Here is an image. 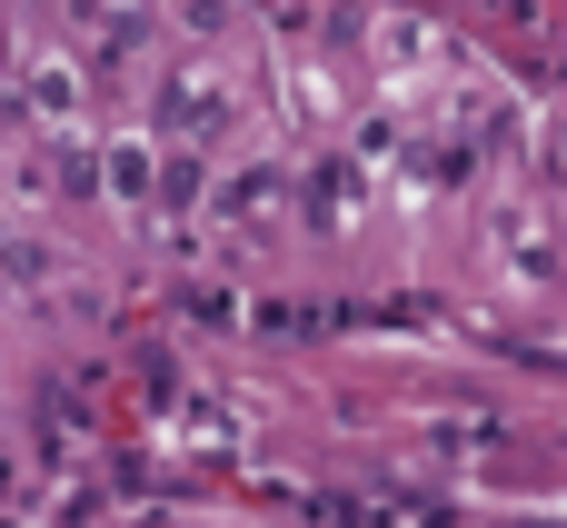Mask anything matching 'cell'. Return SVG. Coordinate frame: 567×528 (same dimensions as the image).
I'll return each instance as SVG.
<instances>
[{
    "label": "cell",
    "mask_w": 567,
    "mask_h": 528,
    "mask_svg": "<svg viewBox=\"0 0 567 528\" xmlns=\"http://www.w3.org/2000/svg\"><path fill=\"white\" fill-rule=\"evenodd\" d=\"M159 120H169V130H189V120H229V90H209L199 70H179V80L159 90Z\"/></svg>",
    "instance_id": "cell-1"
},
{
    "label": "cell",
    "mask_w": 567,
    "mask_h": 528,
    "mask_svg": "<svg viewBox=\"0 0 567 528\" xmlns=\"http://www.w3.org/2000/svg\"><path fill=\"white\" fill-rule=\"evenodd\" d=\"M279 190H289L279 170H239V180L219 190V210H229V220H259V210H279Z\"/></svg>",
    "instance_id": "cell-2"
},
{
    "label": "cell",
    "mask_w": 567,
    "mask_h": 528,
    "mask_svg": "<svg viewBox=\"0 0 567 528\" xmlns=\"http://www.w3.org/2000/svg\"><path fill=\"white\" fill-rule=\"evenodd\" d=\"M110 190L140 210V200H150V150H110Z\"/></svg>",
    "instance_id": "cell-3"
}]
</instances>
